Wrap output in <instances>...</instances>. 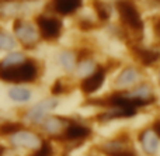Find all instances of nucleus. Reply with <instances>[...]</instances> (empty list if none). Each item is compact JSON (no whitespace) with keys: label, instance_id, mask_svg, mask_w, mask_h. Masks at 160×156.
Instances as JSON below:
<instances>
[{"label":"nucleus","instance_id":"1","mask_svg":"<svg viewBox=\"0 0 160 156\" xmlns=\"http://www.w3.org/2000/svg\"><path fill=\"white\" fill-rule=\"evenodd\" d=\"M39 75V68L34 59L27 58L24 62L10 68H0V80L11 84L32 83Z\"/></svg>","mask_w":160,"mask_h":156},{"label":"nucleus","instance_id":"2","mask_svg":"<svg viewBox=\"0 0 160 156\" xmlns=\"http://www.w3.org/2000/svg\"><path fill=\"white\" fill-rule=\"evenodd\" d=\"M115 8L119 17V23L125 31L133 34L143 33V18L139 11L138 6L132 0H117Z\"/></svg>","mask_w":160,"mask_h":156},{"label":"nucleus","instance_id":"3","mask_svg":"<svg viewBox=\"0 0 160 156\" xmlns=\"http://www.w3.org/2000/svg\"><path fill=\"white\" fill-rule=\"evenodd\" d=\"M11 34L16 38L17 44L25 49H32L39 42V34L35 23L27 20L25 17H18L11 21Z\"/></svg>","mask_w":160,"mask_h":156},{"label":"nucleus","instance_id":"4","mask_svg":"<svg viewBox=\"0 0 160 156\" xmlns=\"http://www.w3.org/2000/svg\"><path fill=\"white\" fill-rule=\"evenodd\" d=\"M35 27L38 30L39 38H42L44 41H56L59 37L62 35L63 31V23L61 18H58L56 16L49 13H42L35 16Z\"/></svg>","mask_w":160,"mask_h":156},{"label":"nucleus","instance_id":"5","mask_svg":"<svg viewBox=\"0 0 160 156\" xmlns=\"http://www.w3.org/2000/svg\"><path fill=\"white\" fill-rule=\"evenodd\" d=\"M10 143L16 148H27V149H38L42 141L38 134L27 129H18L10 135Z\"/></svg>","mask_w":160,"mask_h":156},{"label":"nucleus","instance_id":"6","mask_svg":"<svg viewBox=\"0 0 160 156\" xmlns=\"http://www.w3.org/2000/svg\"><path fill=\"white\" fill-rule=\"evenodd\" d=\"M56 106H58V100H56V98H45V100L39 101L35 106L31 107L27 111L25 117H27V120L31 121V123L38 124V123H41L52 110H55Z\"/></svg>","mask_w":160,"mask_h":156},{"label":"nucleus","instance_id":"7","mask_svg":"<svg viewBox=\"0 0 160 156\" xmlns=\"http://www.w3.org/2000/svg\"><path fill=\"white\" fill-rule=\"evenodd\" d=\"M83 6V0H49L48 10L59 16H72Z\"/></svg>","mask_w":160,"mask_h":156},{"label":"nucleus","instance_id":"8","mask_svg":"<svg viewBox=\"0 0 160 156\" xmlns=\"http://www.w3.org/2000/svg\"><path fill=\"white\" fill-rule=\"evenodd\" d=\"M104 80H105V69L104 68H96V70L91 75L86 76L83 79L82 84H80V89L86 94H91V93L97 92L102 86Z\"/></svg>","mask_w":160,"mask_h":156},{"label":"nucleus","instance_id":"9","mask_svg":"<svg viewBox=\"0 0 160 156\" xmlns=\"http://www.w3.org/2000/svg\"><path fill=\"white\" fill-rule=\"evenodd\" d=\"M25 3H13L0 0V21H13V20L22 17Z\"/></svg>","mask_w":160,"mask_h":156},{"label":"nucleus","instance_id":"10","mask_svg":"<svg viewBox=\"0 0 160 156\" xmlns=\"http://www.w3.org/2000/svg\"><path fill=\"white\" fill-rule=\"evenodd\" d=\"M132 53L142 65L145 66H152L160 59V52L150 48L139 47V45H132Z\"/></svg>","mask_w":160,"mask_h":156},{"label":"nucleus","instance_id":"11","mask_svg":"<svg viewBox=\"0 0 160 156\" xmlns=\"http://www.w3.org/2000/svg\"><path fill=\"white\" fill-rule=\"evenodd\" d=\"M139 78H141V75H139V72L135 68H125L118 75L115 84L118 89H128V87L133 86L139 80Z\"/></svg>","mask_w":160,"mask_h":156},{"label":"nucleus","instance_id":"12","mask_svg":"<svg viewBox=\"0 0 160 156\" xmlns=\"http://www.w3.org/2000/svg\"><path fill=\"white\" fill-rule=\"evenodd\" d=\"M102 152L108 156H133V152L121 141H111L102 146Z\"/></svg>","mask_w":160,"mask_h":156},{"label":"nucleus","instance_id":"13","mask_svg":"<svg viewBox=\"0 0 160 156\" xmlns=\"http://www.w3.org/2000/svg\"><path fill=\"white\" fill-rule=\"evenodd\" d=\"M141 142L143 146L145 152L149 155H155L158 152L159 148V139L156 137V134L153 132V129H145L141 134Z\"/></svg>","mask_w":160,"mask_h":156},{"label":"nucleus","instance_id":"14","mask_svg":"<svg viewBox=\"0 0 160 156\" xmlns=\"http://www.w3.org/2000/svg\"><path fill=\"white\" fill-rule=\"evenodd\" d=\"M88 135H90V128L86 125H80V124H69L65 131V138L69 141L83 139Z\"/></svg>","mask_w":160,"mask_h":156},{"label":"nucleus","instance_id":"15","mask_svg":"<svg viewBox=\"0 0 160 156\" xmlns=\"http://www.w3.org/2000/svg\"><path fill=\"white\" fill-rule=\"evenodd\" d=\"M25 59H27V56H25L24 52L13 49V51H10V52H7L2 59H0V68L16 66V65L21 63V62H24Z\"/></svg>","mask_w":160,"mask_h":156},{"label":"nucleus","instance_id":"16","mask_svg":"<svg viewBox=\"0 0 160 156\" xmlns=\"http://www.w3.org/2000/svg\"><path fill=\"white\" fill-rule=\"evenodd\" d=\"M7 96L10 100L16 101V103H27V101L31 98V92L27 89V87H22V86L16 84V86L8 89Z\"/></svg>","mask_w":160,"mask_h":156},{"label":"nucleus","instance_id":"17","mask_svg":"<svg viewBox=\"0 0 160 156\" xmlns=\"http://www.w3.org/2000/svg\"><path fill=\"white\" fill-rule=\"evenodd\" d=\"M93 3V8L97 14V18L101 23H107L111 17V7L107 2L104 0H91Z\"/></svg>","mask_w":160,"mask_h":156},{"label":"nucleus","instance_id":"18","mask_svg":"<svg viewBox=\"0 0 160 156\" xmlns=\"http://www.w3.org/2000/svg\"><path fill=\"white\" fill-rule=\"evenodd\" d=\"M129 96H132V97L138 98V100L143 101V103H146V104L153 101V92L149 84H139L136 89H133L132 92L129 93Z\"/></svg>","mask_w":160,"mask_h":156},{"label":"nucleus","instance_id":"19","mask_svg":"<svg viewBox=\"0 0 160 156\" xmlns=\"http://www.w3.org/2000/svg\"><path fill=\"white\" fill-rule=\"evenodd\" d=\"M66 124V120L59 117H49L47 118V121L44 123V129L47 131V134L49 135H58L59 132L63 129V125Z\"/></svg>","mask_w":160,"mask_h":156},{"label":"nucleus","instance_id":"20","mask_svg":"<svg viewBox=\"0 0 160 156\" xmlns=\"http://www.w3.org/2000/svg\"><path fill=\"white\" fill-rule=\"evenodd\" d=\"M16 47L17 41L13 37V34L0 28V51L2 52H10V51L16 49Z\"/></svg>","mask_w":160,"mask_h":156},{"label":"nucleus","instance_id":"21","mask_svg":"<svg viewBox=\"0 0 160 156\" xmlns=\"http://www.w3.org/2000/svg\"><path fill=\"white\" fill-rule=\"evenodd\" d=\"M59 63L68 70V72H72L76 66V55L70 51H63V52L59 53L58 56Z\"/></svg>","mask_w":160,"mask_h":156},{"label":"nucleus","instance_id":"22","mask_svg":"<svg viewBox=\"0 0 160 156\" xmlns=\"http://www.w3.org/2000/svg\"><path fill=\"white\" fill-rule=\"evenodd\" d=\"M96 65H94V62L91 61V59L88 58H84V59H80V63L78 66V73L79 76H82V78H86V76L91 75V73L96 70Z\"/></svg>","mask_w":160,"mask_h":156},{"label":"nucleus","instance_id":"23","mask_svg":"<svg viewBox=\"0 0 160 156\" xmlns=\"http://www.w3.org/2000/svg\"><path fill=\"white\" fill-rule=\"evenodd\" d=\"M22 125L18 123H11V121H7V123L0 124V135H8L10 137L11 134H14L16 131L21 129Z\"/></svg>","mask_w":160,"mask_h":156},{"label":"nucleus","instance_id":"24","mask_svg":"<svg viewBox=\"0 0 160 156\" xmlns=\"http://www.w3.org/2000/svg\"><path fill=\"white\" fill-rule=\"evenodd\" d=\"M32 156H52V146L48 142H42Z\"/></svg>","mask_w":160,"mask_h":156},{"label":"nucleus","instance_id":"25","mask_svg":"<svg viewBox=\"0 0 160 156\" xmlns=\"http://www.w3.org/2000/svg\"><path fill=\"white\" fill-rule=\"evenodd\" d=\"M79 27H80V30L82 31H90L91 28L94 27V23L91 21V20H88V18H82L79 21Z\"/></svg>","mask_w":160,"mask_h":156},{"label":"nucleus","instance_id":"26","mask_svg":"<svg viewBox=\"0 0 160 156\" xmlns=\"http://www.w3.org/2000/svg\"><path fill=\"white\" fill-rule=\"evenodd\" d=\"M52 93L53 94H61V93H63V86H62L61 80L55 82V84H53V87H52Z\"/></svg>","mask_w":160,"mask_h":156},{"label":"nucleus","instance_id":"27","mask_svg":"<svg viewBox=\"0 0 160 156\" xmlns=\"http://www.w3.org/2000/svg\"><path fill=\"white\" fill-rule=\"evenodd\" d=\"M153 31H155V35L160 39V17H156L153 20Z\"/></svg>","mask_w":160,"mask_h":156},{"label":"nucleus","instance_id":"28","mask_svg":"<svg viewBox=\"0 0 160 156\" xmlns=\"http://www.w3.org/2000/svg\"><path fill=\"white\" fill-rule=\"evenodd\" d=\"M153 132L156 134V137L160 138V121H155V124H153Z\"/></svg>","mask_w":160,"mask_h":156},{"label":"nucleus","instance_id":"29","mask_svg":"<svg viewBox=\"0 0 160 156\" xmlns=\"http://www.w3.org/2000/svg\"><path fill=\"white\" fill-rule=\"evenodd\" d=\"M6 2H13V3H30L32 0H6Z\"/></svg>","mask_w":160,"mask_h":156},{"label":"nucleus","instance_id":"30","mask_svg":"<svg viewBox=\"0 0 160 156\" xmlns=\"http://www.w3.org/2000/svg\"><path fill=\"white\" fill-rule=\"evenodd\" d=\"M4 152H6V148H4L3 145H0V156L4 155Z\"/></svg>","mask_w":160,"mask_h":156},{"label":"nucleus","instance_id":"31","mask_svg":"<svg viewBox=\"0 0 160 156\" xmlns=\"http://www.w3.org/2000/svg\"><path fill=\"white\" fill-rule=\"evenodd\" d=\"M152 2H153V3H155V4H156V6H160V0H152Z\"/></svg>","mask_w":160,"mask_h":156},{"label":"nucleus","instance_id":"32","mask_svg":"<svg viewBox=\"0 0 160 156\" xmlns=\"http://www.w3.org/2000/svg\"><path fill=\"white\" fill-rule=\"evenodd\" d=\"M159 83H160V72H159Z\"/></svg>","mask_w":160,"mask_h":156}]
</instances>
